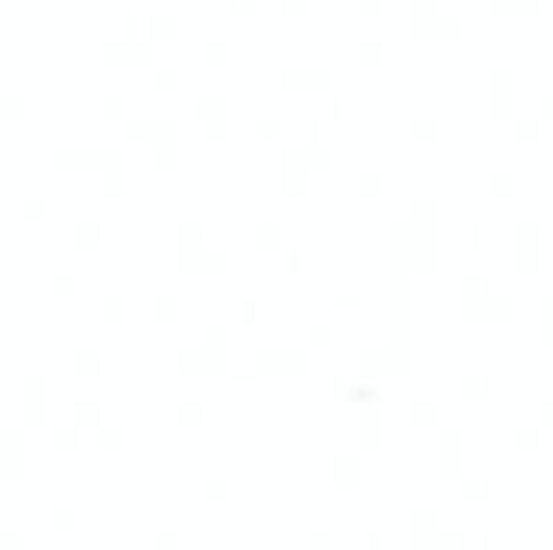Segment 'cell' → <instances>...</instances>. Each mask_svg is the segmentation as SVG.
<instances>
[{
    "instance_id": "cell-2",
    "label": "cell",
    "mask_w": 553,
    "mask_h": 550,
    "mask_svg": "<svg viewBox=\"0 0 553 550\" xmlns=\"http://www.w3.org/2000/svg\"><path fill=\"white\" fill-rule=\"evenodd\" d=\"M414 36H460L466 29V16L456 10H430V14H411Z\"/></svg>"
},
{
    "instance_id": "cell-12",
    "label": "cell",
    "mask_w": 553,
    "mask_h": 550,
    "mask_svg": "<svg viewBox=\"0 0 553 550\" xmlns=\"http://www.w3.org/2000/svg\"><path fill=\"white\" fill-rule=\"evenodd\" d=\"M489 486H485V482H466V502H470V505H482V502H489Z\"/></svg>"
},
{
    "instance_id": "cell-8",
    "label": "cell",
    "mask_w": 553,
    "mask_h": 550,
    "mask_svg": "<svg viewBox=\"0 0 553 550\" xmlns=\"http://www.w3.org/2000/svg\"><path fill=\"white\" fill-rule=\"evenodd\" d=\"M544 0H489L492 10H537Z\"/></svg>"
},
{
    "instance_id": "cell-9",
    "label": "cell",
    "mask_w": 553,
    "mask_h": 550,
    "mask_svg": "<svg viewBox=\"0 0 553 550\" xmlns=\"http://www.w3.org/2000/svg\"><path fill=\"white\" fill-rule=\"evenodd\" d=\"M515 440H518V444H515V447H518V450H540V434H537V430H527V427H521L518 430V434H515Z\"/></svg>"
},
{
    "instance_id": "cell-18",
    "label": "cell",
    "mask_w": 553,
    "mask_h": 550,
    "mask_svg": "<svg viewBox=\"0 0 553 550\" xmlns=\"http://www.w3.org/2000/svg\"><path fill=\"white\" fill-rule=\"evenodd\" d=\"M366 4H369V7L372 4H376V7H386V0H366Z\"/></svg>"
},
{
    "instance_id": "cell-13",
    "label": "cell",
    "mask_w": 553,
    "mask_h": 550,
    "mask_svg": "<svg viewBox=\"0 0 553 550\" xmlns=\"http://www.w3.org/2000/svg\"><path fill=\"white\" fill-rule=\"evenodd\" d=\"M363 52H366V56H376V58H382V56H386V43H382V39H369V43H363Z\"/></svg>"
},
{
    "instance_id": "cell-4",
    "label": "cell",
    "mask_w": 553,
    "mask_h": 550,
    "mask_svg": "<svg viewBox=\"0 0 553 550\" xmlns=\"http://www.w3.org/2000/svg\"><path fill=\"white\" fill-rule=\"evenodd\" d=\"M515 133H518L521 142H537L540 140V117H518L515 120Z\"/></svg>"
},
{
    "instance_id": "cell-17",
    "label": "cell",
    "mask_w": 553,
    "mask_h": 550,
    "mask_svg": "<svg viewBox=\"0 0 553 550\" xmlns=\"http://www.w3.org/2000/svg\"><path fill=\"white\" fill-rule=\"evenodd\" d=\"M366 550H378V534H369V547Z\"/></svg>"
},
{
    "instance_id": "cell-15",
    "label": "cell",
    "mask_w": 553,
    "mask_h": 550,
    "mask_svg": "<svg viewBox=\"0 0 553 550\" xmlns=\"http://www.w3.org/2000/svg\"><path fill=\"white\" fill-rule=\"evenodd\" d=\"M540 117H553V91L540 94Z\"/></svg>"
},
{
    "instance_id": "cell-16",
    "label": "cell",
    "mask_w": 553,
    "mask_h": 550,
    "mask_svg": "<svg viewBox=\"0 0 553 550\" xmlns=\"http://www.w3.org/2000/svg\"><path fill=\"white\" fill-rule=\"evenodd\" d=\"M544 424H553V405L550 402L544 405Z\"/></svg>"
},
{
    "instance_id": "cell-1",
    "label": "cell",
    "mask_w": 553,
    "mask_h": 550,
    "mask_svg": "<svg viewBox=\"0 0 553 550\" xmlns=\"http://www.w3.org/2000/svg\"><path fill=\"white\" fill-rule=\"evenodd\" d=\"M489 110L495 117L515 113V68L512 65H492L489 68Z\"/></svg>"
},
{
    "instance_id": "cell-7",
    "label": "cell",
    "mask_w": 553,
    "mask_h": 550,
    "mask_svg": "<svg viewBox=\"0 0 553 550\" xmlns=\"http://www.w3.org/2000/svg\"><path fill=\"white\" fill-rule=\"evenodd\" d=\"M462 388H466L462 395L470 398V402H476V398H479V402L489 398V379H485V375H479V379H476V375H470V379L462 382Z\"/></svg>"
},
{
    "instance_id": "cell-10",
    "label": "cell",
    "mask_w": 553,
    "mask_h": 550,
    "mask_svg": "<svg viewBox=\"0 0 553 550\" xmlns=\"http://www.w3.org/2000/svg\"><path fill=\"white\" fill-rule=\"evenodd\" d=\"M540 308H544V340H540V343L553 346V298H547Z\"/></svg>"
},
{
    "instance_id": "cell-6",
    "label": "cell",
    "mask_w": 553,
    "mask_h": 550,
    "mask_svg": "<svg viewBox=\"0 0 553 550\" xmlns=\"http://www.w3.org/2000/svg\"><path fill=\"white\" fill-rule=\"evenodd\" d=\"M437 130H440V127H437L434 117H418V120H411V133H414V140H418V142H424V140L434 142L437 140Z\"/></svg>"
},
{
    "instance_id": "cell-3",
    "label": "cell",
    "mask_w": 553,
    "mask_h": 550,
    "mask_svg": "<svg viewBox=\"0 0 553 550\" xmlns=\"http://www.w3.org/2000/svg\"><path fill=\"white\" fill-rule=\"evenodd\" d=\"M515 233H518V272L527 275V272H537L540 269V256H537V247H540V227L537 224H518L515 227Z\"/></svg>"
},
{
    "instance_id": "cell-11",
    "label": "cell",
    "mask_w": 553,
    "mask_h": 550,
    "mask_svg": "<svg viewBox=\"0 0 553 550\" xmlns=\"http://www.w3.org/2000/svg\"><path fill=\"white\" fill-rule=\"evenodd\" d=\"M414 424H437V405H414Z\"/></svg>"
},
{
    "instance_id": "cell-14",
    "label": "cell",
    "mask_w": 553,
    "mask_h": 550,
    "mask_svg": "<svg viewBox=\"0 0 553 550\" xmlns=\"http://www.w3.org/2000/svg\"><path fill=\"white\" fill-rule=\"evenodd\" d=\"M437 10V0H411V14H430Z\"/></svg>"
},
{
    "instance_id": "cell-5",
    "label": "cell",
    "mask_w": 553,
    "mask_h": 550,
    "mask_svg": "<svg viewBox=\"0 0 553 550\" xmlns=\"http://www.w3.org/2000/svg\"><path fill=\"white\" fill-rule=\"evenodd\" d=\"M489 191L492 194H512L515 191V172L508 169H498V172H489Z\"/></svg>"
}]
</instances>
